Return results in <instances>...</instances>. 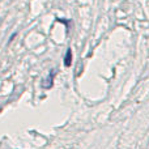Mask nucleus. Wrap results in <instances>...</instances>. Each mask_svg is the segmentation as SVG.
Instances as JSON below:
<instances>
[{
    "label": "nucleus",
    "mask_w": 149,
    "mask_h": 149,
    "mask_svg": "<svg viewBox=\"0 0 149 149\" xmlns=\"http://www.w3.org/2000/svg\"><path fill=\"white\" fill-rule=\"evenodd\" d=\"M70 55H71V50H68V58H67V62H65V65H70Z\"/></svg>",
    "instance_id": "obj_1"
}]
</instances>
